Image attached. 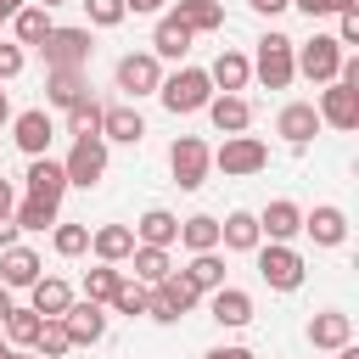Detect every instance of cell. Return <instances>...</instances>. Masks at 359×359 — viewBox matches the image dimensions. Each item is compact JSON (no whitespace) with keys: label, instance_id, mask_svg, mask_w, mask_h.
Listing matches in <instances>:
<instances>
[{"label":"cell","instance_id":"obj_5","mask_svg":"<svg viewBox=\"0 0 359 359\" xmlns=\"http://www.w3.org/2000/svg\"><path fill=\"white\" fill-rule=\"evenodd\" d=\"M168 168H174V185L180 191H202L208 185V168H213V146L202 135H180L168 146Z\"/></svg>","mask_w":359,"mask_h":359},{"label":"cell","instance_id":"obj_7","mask_svg":"<svg viewBox=\"0 0 359 359\" xmlns=\"http://www.w3.org/2000/svg\"><path fill=\"white\" fill-rule=\"evenodd\" d=\"M90 28H50L45 34V45H39V56H45V73H56V67H90Z\"/></svg>","mask_w":359,"mask_h":359},{"label":"cell","instance_id":"obj_3","mask_svg":"<svg viewBox=\"0 0 359 359\" xmlns=\"http://www.w3.org/2000/svg\"><path fill=\"white\" fill-rule=\"evenodd\" d=\"M258 280L269 286V292H297L303 286V275H309V264H303V252L297 247H286V241H258Z\"/></svg>","mask_w":359,"mask_h":359},{"label":"cell","instance_id":"obj_48","mask_svg":"<svg viewBox=\"0 0 359 359\" xmlns=\"http://www.w3.org/2000/svg\"><path fill=\"white\" fill-rule=\"evenodd\" d=\"M11 208H17V185L0 180V219H11Z\"/></svg>","mask_w":359,"mask_h":359},{"label":"cell","instance_id":"obj_58","mask_svg":"<svg viewBox=\"0 0 359 359\" xmlns=\"http://www.w3.org/2000/svg\"><path fill=\"white\" fill-rule=\"evenodd\" d=\"M6 353H11V348H6V337H0V359H6Z\"/></svg>","mask_w":359,"mask_h":359},{"label":"cell","instance_id":"obj_10","mask_svg":"<svg viewBox=\"0 0 359 359\" xmlns=\"http://www.w3.org/2000/svg\"><path fill=\"white\" fill-rule=\"evenodd\" d=\"M314 112H320V129H342L348 135V129H359V90L353 84H325Z\"/></svg>","mask_w":359,"mask_h":359},{"label":"cell","instance_id":"obj_41","mask_svg":"<svg viewBox=\"0 0 359 359\" xmlns=\"http://www.w3.org/2000/svg\"><path fill=\"white\" fill-rule=\"evenodd\" d=\"M163 292H168V303H174V309H180V314H191V309H196V303H202V292H196V286H191V280H185V275H180V269H174V275H168V280H163Z\"/></svg>","mask_w":359,"mask_h":359},{"label":"cell","instance_id":"obj_17","mask_svg":"<svg viewBox=\"0 0 359 359\" xmlns=\"http://www.w3.org/2000/svg\"><path fill=\"white\" fill-rule=\"evenodd\" d=\"M62 325H67L73 348H95V342L107 337V309H101V303H84V297H73V309L62 314Z\"/></svg>","mask_w":359,"mask_h":359},{"label":"cell","instance_id":"obj_43","mask_svg":"<svg viewBox=\"0 0 359 359\" xmlns=\"http://www.w3.org/2000/svg\"><path fill=\"white\" fill-rule=\"evenodd\" d=\"M22 67H28V50H22V45H11V39H0V84H11Z\"/></svg>","mask_w":359,"mask_h":359},{"label":"cell","instance_id":"obj_46","mask_svg":"<svg viewBox=\"0 0 359 359\" xmlns=\"http://www.w3.org/2000/svg\"><path fill=\"white\" fill-rule=\"evenodd\" d=\"M202 359H252V348H241V342H224V348H208Z\"/></svg>","mask_w":359,"mask_h":359},{"label":"cell","instance_id":"obj_16","mask_svg":"<svg viewBox=\"0 0 359 359\" xmlns=\"http://www.w3.org/2000/svg\"><path fill=\"white\" fill-rule=\"evenodd\" d=\"M208 314L224 325V331H241V325H252V292H241V286H219V292H208Z\"/></svg>","mask_w":359,"mask_h":359},{"label":"cell","instance_id":"obj_29","mask_svg":"<svg viewBox=\"0 0 359 359\" xmlns=\"http://www.w3.org/2000/svg\"><path fill=\"white\" fill-rule=\"evenodd\" d=\"M6 28H11V45H22V50L34 45V50H39V45H45V34H50L56 22H50V11H45V6H22Z\"/></svg>","mask_w":359,"mask_h":359},{"label":"cell","instance_id":"obj_53","mask_svg":"<svg viewBox=\"0 0 359 359\" xmlns=\"http://www.w3.org/2000/svg\"><path fill=\"white\" fill-rule=\"evenodd\" d=\"M11 309H17V303H11V292H6V286H0V320H6V314H11Z\"/></svg>","mask_w":359,"mask_h":359},{"label":"cell","instance_id":"obj_1","mask_svg":"<svg viewBox=\"0 0 359 359\" xmlns=\"http://www.w3.org/2000/svg\"><path fill=\"white\" fill-rule=\"evenodd\" d=\"M157 101H163L174 118H191V112H202V107L213 101L208 67H191V62H180V73H163V84H157Z\"/></svg>","mask_w":359,"mask_h":359},{"label":"cell","instance_id":"obj_39","mask_svg":"<svg viewBox=\"0 0 359 359\" xmlns=\"http://www.w3.org/2000/svg\"><path fill=\"white\" fill-rule=\"evenodd\" d=\"M11 219H17V230H50V224H56V202H34V196H22V202L11 208Z\"/></svg>","mask_w":359,"mask_h":359},{"label":"cell","instance_id":"obj_28","mask_svg":"<svg viewBox=\"0 0 359 359\" xmlns=\"http://www.w3.org/2000/svg\"><path fill=\"white\" fill-rule=\"evenodd\" d=\"M180 241V219L168 208H146L135 219V247H174Z\"/></svg>","mask_w":359,"mask_h":359},{"label":"cell","instance_id":"obj_15","mask_svg":"<svg viewBox=\"0 0 359 359\" xmlns=\"http://www.w3.org/2000/svg\"><path fill=\"white\" fill-rule=\"evenodd\" d=\"M303 236H309L314 247H342V241H348V213H342L337 202H320V208L303 213Z\"/></svg>","mask_w":359,"mask_h":359},{"label":"cell","instance_id":"obj_9","mask_svg":"<svg viewBox=\"0 0 359 359\" xmlns=\"http://www.w3.org/2000/svg\"><path fill=\"white\" fill-rule=\"evenodd\" d=\"M112 79H118V90H123L129 101H140V95H157V84H163V62H157L151 50H129V56H118Z\"/></svg>","mask_w":359,"mask_h":359},{"label":"cell","instance_id":"obj_27","mask_svg":"<svg viewBox=\"0 0 359 359\" xmlns=\"http://www.w3.org/2000/svg\"><path fill=\"white\" fill-rule=\"evenodd\" d=\"M84 95H90V79H84L79 67H56V73H45V101H50L56 112L79 107Z\"/></svg>","mask_w":359,"mask_h":359},{"label":"cell","instance_id":"obj_11","mask_svg":"<svg viewBox=\"0 0 359 359\" xmlns=\"http://www.w3.org/2000/svg\"><path fill=\"white\" fill-rule=\"evenodd\" d=\"M275 135H280L292 151H303V146L320 135V112H314V101H286V107L275 112Z\"/></svg>","mask_w":359,"mask_h":359},{"label":"cell","instance_id":"obj_12","mask_svg":"<svg viewBox=\"0 0 359 359\" xmlns=\"http://www.w3.org/2000/svg\"><path fill=\"white\" fill-rule=\"evenodd\" d=\"M50 135H56V123H50V112H45V107L11 112V140H17L28 157H50Z\"/></svg>","mask_w":359,"mask_h":359},{"label":"cell","instance_id":"obj_20","mask_svg":"<svg viewBox=\"0 0 359 359\" xmlns=\"http://www.w3.org/2000/svg\"><path fill=\"white\" fill-rule=\"evenodd\" d=\"M28 196L34 202H56L62 208V191H67V174H62V163L56 157H28Z\"/></svg>","mask_w":359,"mask_h":359},{"label":"cell","instance_id":"obj_21","mask_svg":"<svg viewBox=\"0 0 359 359\" xmlns=\"http://www.w3.org/2000/svg\"><path fill=\"white\" fill-rule=\"evenodd\" d=\"M90 252H95V264H129V252H135V230L129 224H95L90 230Z\"/></svg>","mask_w":359,"mask_h":359},{"label":"cell","instance_id":"obj_22","mask_svg":"<svg viewBox=\"0 0 359 359\" xmlns=\"http://www.w3.org/2000/svg\"><path fill=\"white\" fill-rule=\"evenodd\" d=\"M34 280H39V252L22 247V241L6 247V252H0V286H6V292H28Z\"/></svg>","mask_w":359,"mask_h":359},{"label":"cell","instance_id":"obj_37","mask_svg":"<svg viewBox=\"0 0 359 359\" xmlns=\"http://www.w3.org/2000/svg\"><path fill=\"white\" fill-rule=\"evenodd\" d=\"M34 353H39V359H67V353H73L67 325H62V320H45V325H39V337H34Z\"/></svg>","mask_w":359,"mask_h":359},{"label":"cell","instance_id":"obj_30","mask_svg":"<svg viewBox=\"0 0 359 359\" xmlns=\"http://www.w3.org/2000/svg\"><path fill=\"white\" fill-rule=\"evenodd\" d=\"M191 39H196V34H185V28L163 11V17H157V28H151V56H157V62H185Z\"/></svg>","mask_w":359,"mask_h":359},{"label":"cell","instance_id":"obj_55","mask_svg":"<svg viewBox=\"0 0 359 359\" xmlns=\"http://www.w3.org/2000/svg\"><path fill=\"white\" fill-rule=\"evenodd\" d=\"M337 359H359V348H353V342H348V348H337Z\"/></svg>","mask_w":359,"mask_h":359},{"label":"cell","instance_id":"obj_56","mask_svg":"<svg viewBox=\"0 0 359 359\" xmlns=\"http://www.w3.org/2000/svg\"><path fill=\"white\" fill-rule=\"evenodd\" d=\"M337 11H359V0H337Z\"/></svg>","mask_w":359,"mask_h":359},{"label":"cell","instance_id":"obj_31","mask_svg":"<svg viewBox=\"0 0 359 359\" xmlns=\"http://www.w3.org/2000/svg\"><path fill=\"white\" fill-rule=\"evenodd\" d=\"M129 264H135V280H140V286H163V280L174 275V252H168V247H135Z\"/></svg>","mask_w":359,"mask_h":359},{"label":"cell","instance_id":"obj_32","mask_svg":"<svg viewBox=\"0 0 359 359\" xmlns=\"http://www.w3.org/2000/svg\"><path fill=\"white\" fill-rule=\"evenodd\" d=\"M180 247H185V252H219V219H213V213L180 219Z\"/></svg>","mask_w":359,"mask_h":359},{"label":"cell","instance_id":"obj_23","mask_svg":"<svg viewBox=\"0 0 359 359\" xmlns=\"http://www.w3.org/2000/svg\"><path fill=\"white\" fill-rule=\"evenodd\" d=\"M309 342H314L320 353H337V348L353 342V320H348L342 309H320V314L309 320Z\"/></svg>","mask_w":359,"mask_h":359},{"label":"cell","instance_id":"obj_6","mask_svg":"<svg viewBox=\"0 0 359 359\" xmlns=\"http://www.w3.org/2000/svg\"><path fill=\"white\" fill-rule=\"evenodd\" d=\"M62 174H67V185H79V191H95V185L107 180V140H101V135L73 140L67 157H62Z\"/></svg>","mask_w":359,"mask_h":359},{"label":"cell","instance_id":"obj_36","mask_svg":"<svg viewBox=\"0 0 359 359\" xmlns=\"http://www.w3.org/2000/svg\"><path fill=\"white\" fill-rule=\"evenodd\" d=\"M50 247H56V258H79V252H90V224H50Z\"/></svg>","mask_w":359,"mask_h":359},{"label":"cell","instance_id":"obj_13","mask_svg":"<svg viewBox=\"0 0 359 359\" xmlns=\"http://www.w3.org/2000/svg\"><path fill=\"white\" fill-rule=\"evenodd\" d=\"M258 236H269V241H297L303 236V208L292 202V196H275V202H264L258 208Z\"/></svg>","mask_w":359,"mask_h":359},{"label":"cell","instance_id":"obj_42","mask_svg":"<svg viewBox=\"0 0 359 359\" xmlns=\"http://www.w3.org/2000/svg\"><path fill=\"white\" fill-rule=\"evenodd\" d=\"M84 11H90V28H118L129 11H123V0H79Z\"/></svg>","mask_w":359,"mask_h":359},{"label":"cell","instance_id":"obj_8","mask_svg":"<svg viewBox=\"0 0 359 359\" xmlns=\"http://www.w3.org/2000/svg\"><path fill=\"white\" fill-rule=\"evenodd\" d=\"M342 56H348V50H342L331 34H314V39H303V45H297V73H303L309 84H337Z\"/></svg>","mask_w":359,"mask_h":359},{"label":"cell","instance_id":"obj_14","mask_svg":"<svg viewBox=\"0 0 359 359\" xmlns=\"http://www.w3.org/2000/svg\"><path fill=\"white\" fill-rule=\"evenodd\" d=\"M140 135H146V118H140L129 101L101 107V140H107V146H140Z\"/></svg>","mask_w":359,"mask_h":359},{"label":"cell","instance_id":"obj_26","mask_svg":"<svg viewBox=\"0 0 359 359\" xmlns=\"http://www.w3.org/2000/svg\"><path fill=\"white\" fill-rule=\"evenodd\" d=\"M185 34H219L224 28V6L219 0H174V11H168Z\"/></svg>","mask_w":359,"mask_h":359},{"label":"cell","instance_id":"obj_45","mask_svg":"<svg viewBox=\"0 0 359 359\" xmlns=\"http://www.w3.org/2000/svg\"><path fill=\"white\" fill-rule=\"evenodd\" d=\"M303 17H337V0H292Z\"/></svg>","mask_w":359,"mask_h":359},{"label":"cell","instance_id":"obj_54","mask_svg":"<svg viewBox=\"0 0 359 359\" xmlns=\"http://www.w3.org/2000/svg\"><path fill=\"white\" fill-rule=\"evenodd\" d=\"M6 359H39V353H28V348H11V353H6Z\"/></svg>","mask_w":359,"mask_h":359},{"label":"cell","instance_id":"obj_44","mask_svg":"<svg viewBox=\"0 0 359 359\" xmlns=\"http://www.w3.org/2000/svg\"><path fill=\"white\" fill-rule=\"evenodd\" d=\"M331 39H337L342 50L359 45V11H337V34H331Z\"/></svg>","mask_w":359,"mask_h":359},{"label":"cell","instance_id":"obj_38","mask_svg":"<svg viewBox=\"0 0 359 359\" xmlns=\"http://www.w3.org/2000/svg\"><path fill=\"white\" fill-rule=\"evenodd\" d=\"M67 135H73V140L101 135V101H95V95H84L79 107H67Z\"/></svg>","mask_w":359,"mask_h":359},{"label":"cell","instance_id":"obj_33","mask_svg":"<svg viewBox=\"0 0 359 359\" xmlns=\"http://www.w3.org/2000/svg\"><path fill=\"white\" fill-rule=\"evenodd\" d=\"M180 275L208 297V292H219V286H224V258H219V252H191V264H185Z\"/></svg>","mask_w":359,"mask_h":359},{"label":"cell","instance_id":"obj_24","mask_svg":"<svg viewBox=\"0 0 359 359\" xmlns=\"http://www.w3.org/2000/svg\"><path fill=\"white\" fill-rule=\"evenodd\" d=\"M202 112L213 118L219 135H247V129H252V101H247V95H213Z\"/></svg>","mask_w":359,"mask_h":359},{"label":"cell","instance_id":"obj_4","mask_svg":"<svg viewBox=\"0 0 359 359\" xmlns=\"http://www.w3.org/2000/svg\"><path fill=\"white\" fill-rule=\"evenodd\" d=\"M213 168L224 180H252V174L269 168V146L258 135H224V146L213 151Z\"/></svg>","mask_w":359,"mask_h":359},{"label":"cell","instance_id":"obj_18","mask_svg":"<svg viewBox=\"0 0 359 359\" xmlns=\"http://www.w3.org/2000/svg\"><path fill=\"white\" fill-rule=\"evenodd\" d=\"M28 309H34L39 320H62V314L73 309V286H67L62 275H39V280L28 286Z\"/></svg>","mask_w":359,"mask_h":359},{"label":"cell","instance_id":"obj_25","mask_svg":"<svg viewBox=\"0 0 359 359\" xmlns=\"http://www.w3.org/2000/svg\"><path fill=\"white\" fill-rule=\"evenodd\" d=\"M258 213H247V208H236V213H224L219 219V247L224 252H258Z\"/></svg>","mask_w":359,"mask_h":359},{"label":"cell","instance_id":"obj_34","mask_svg":"<svg viewBox=\"0 0 359 359\" xmlns=\"http://www.w3.org/2000/svg\"><path fill=\"white\" fill-rule=\"evenodd\" d=\"M39 325H45V320H39L34 309H11V314L0 320V337H6V348H28V353H34V337H39Z\"/></svg>","mask_w":359,"mask_h":359},{"label":"cell","instance_id":"obj_40","mask_svg":"<svg viewBox=\"0 0 359 359\" xmlns=\"http://www.w3.org/2000/svg\"><path fill=\"white\" fill-rule=\"evenodd\" d=\"M107 309H112V314H129V320H135V314H146V286H140V280H129V275H123V280H118V292H112V303H107Z\"/></svg>","mask_w":359,"mask_h":359},{"label":"cell","instance_id":"obj_2","mask_svg":"<svg viewBox=\"0 0 359 359\" xmlns=\"http://www.w3.org/2000/svg\"><path fill=\"white\" fill-rule=\"evenodd\" d=\"M252 62V79L264 84V90H286L292 79H297V39H286V34H264L258 39V56H247Z\"/></svg>","mask_w":359,"mask_h":359},{"label":"cell","instance_id":"obj_49","mask_svg":"<svg viewBox=\"0 0 359 359\" xmlns=\"http://www.w3.org/2000/svg\"><path fill=\"white\" fill-rule=\"evenodd\" d=\"M247 6H252V11H258V17H280V11H286V6H292V0H247Z\"/></svg>","mask_w":359,"mask_h":359},{"label":"cell","instance_id":"obj_35","mask_svg":"<svg viewBox=\"0 0 359 359\" xmlns=\"http://www.w3.org/2000/svg\"><path fill=\"white\" fill-rule=\"evenodd\" d=\"M118 280H123V269L118 264H95V269H84V303H112V292H118Z\"/></svg>","mask_w":359,"mask_h":359},{"label":"cell","instance_id":"obj_51","mask_svg":"<svg viewBox=\"0 0 359 359\" xmlns=\"http://www.w3.org/2000/svg\"><path fill=\"white\" fill-rule=\"evenodd\" d=\"M22 6H28V0H0V28H6V22H11V17L22 11Z\"/></svg>","mask_w":359,"mask_h":359},{"label":"cell","instance_id":"obj_47","mask_svg":"<svg viewBox=\"0 0 359 359\" xmlns=\"http://www.w3.org/2000/svg\"><path fill=\"white\" fill-rule=\"evenodd\" d=\"M123 11H135V17H163V0H123Z\"/></svg>","mask_w":359,"mask_h":359},{"label":"cell","instance_id":"obj_50","mask_svg":"<svg viewBox=\"0 0 359 359\" xmlns=\"http://www.w3.org/2000/svg\"><path fill=\"white\" fill-rule=\"evenodd\" d=\"M17 247V219H0V252Z\"/></svg>","mask_w":359,"mask_h":359},{"label":"cell","instance_id":"obj_19","mask_svg":"<svg viewBox=\"0 0 359 359\" xmlns=\"http://www.w3.org/2000/svg\"><path fill=\"white\" fill-rule=\"evenodd\" d=\"M247 79H252V62H247L241 50H219V56H213V67H208L213 95H241V90H247Z\"/></svg>","mask_w":359,"mask_h":359},{"label":"cell","instance_id":"obj_57","mask_svg":"<svg viewBox=\"0 0 359 359\" xmlns=\"http://www.w3.org/2000/svg\"><path fill=\"white\" fill-rule=\"evenodd\" d=\"M39 6H45V11H50V6H67V0H39Z\"/></svg>","mask_w":359,"mask_h":359},{"label":"cell","instance_id":"obj_52","mask_svg":"<svg viewBox=\"0 0 359 359\" xmlns=\"http://www.w3.org/2000/svg\"><path fill=\"white\" fill-rule=\"evenodd\" d=\"M6 123H11V95L0 90V129H6Z\"/></svg>","mask_w":359,"mask_h":359}]
</instances>
